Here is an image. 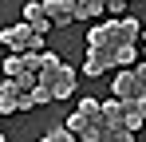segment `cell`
I'll return each instance as SVG.
<instances>
[{
  "label": "cell",
  "instance_id": "1",
  "mask_svg": "<svg viewBox=\"0 0 146 142\" xmlns=\"http://www.w3.org/2000/svg\"><path fill=\"white\" fill-rule=\"evenodd\" d=\"M138 36H142V24L134 16H122V20H107L91 28L87 36V59H83V75H103V71H115L134 63L138 55Z\"/></svg>",
  "mask_w": 146,
  "mask_h": 142
},
{
  "label": "cell",
  "instance_id": "2",
  "mask_svg": "<svg viewBox=\"0 0 146 142\" xmlns=\"http://www.w3.org/2000/svg\"><path fill=\"white\" fill-rule=\"evenodd\" d=\"M67 126H71L83 142H107V118H103V103H99V99H83V103H79V111L67 118Z\"/></svg>",
  "mask_w": 146,
  "mask_h": 142
},
{
  "label": "cell",
  "instance_id": "3",
  "mask_svg": "<svg viewBox=\"0 0 146 142\" xmlns=\"http://www.w3.org/2000/svg\"><path fill=\"white\" fill-rule=\"evenodd\" d=\"M103 118H107V138H111V130H138L146 122L138 99H115V95H111V103H103Z\"/></svg>",
  "mask_w": 146,
  "mask_h": 142
},
{
  "label": "cell",
  "instance_id": "13",
  "mask_svg": "<svg viewBox=\"0 0 146 142\" xmlns=\"http://www.w3.org/2000/svg\"><path fill=\"white\" fill-rule=\"evenodd\" d=\"M32 107H40V103H36L32 91H24V95H20V111H32Z\"/></svg>",
  "mask_w": 146,
  "mask_h": 142
},
{
  "label": "cell",
  "instance_id": "5",
  "mask_svg": "<svg viewBox=\"0 0 146 142\" xmlns=\"http://www.w3.org/2000/svg\"><path fill=\"white\" fill-rule=\"evenodd\" d=\"M0 44L24 55V51H44V36H40L32 24H12V28L0 32Z\"/></svg>",
  "mask_w": 146,
  "mask_h": 142
},
{
  "label": "cell",
  "instance_id": "10",
  "mask_svg": "<svg viewBox=\"0 0 146 142\" xmlns=\"http://www.w3.org/2000/svg\"><path fill=\"white\" fill-rule=\"evenodd\" d=\"M111 8V0H75V12H79V20H91L99 12H107Z\"/></svg>",
  "mask_w": 146,
  "mask_h": 142
},
{
  "label": "cell",
  "instance_id": "4",
  "mask_svg": "<svg viewBox=\"0 0 146 142\" xmlns=\"http://www.w3.org/2000/svg\"><path fill=\"white\" fill-rule=\"evenodd\" d=\"M40 83L48 87L55 99H67V95L75 91V71L59 59V55H51V51H44V71H40Z\"/></svg>",
  "mask_w": 146,
  "mask_h": 142
},
{
  "label": "cell",
  "instance_id": "14",
  "mask_svg": "<svg viewBox=\"0 0 146 142\" xmlns=\"http://www.w3.org/2000/svg\"><path fill=\"white\" fill-rule=\"evenodd\" d=\"M111 12H115V16H122V12H126V0H111Z\"/></svg>",
  "mask_w": 146,
  "mask_h": 142
},
{
  "label": "cell",
  "instance_id": "12",
  "mask_svg": "<svg viewBox=\"0 0 146 142\" xmlns=\"http://www.w3.org/2000/svg\"><path fill=\"white\" fill-rule=\"evenodd\" d=\"M32 95H36V103H40V107H44V103H55V95H51L44 83H40V87H32Z\"/></svg>",
  "mask_w": 146,
  "mask_h": 142
},
{
  "label": "cell",
  "instance_id": "7",
  "mask_svg": "<svg viewBox=\"0 0 146 142\" xmlns=\"http://www.w3.org/2000/svg\"><path fill=\"white\" fill-rule=\"evenodd\" d=\"M20 95H24L20 79L4 75V83H0V111H4V115H16V111H20Z\"/></svg>",
  "mask_w": 146,
  "mask_h": 142
},
{
  "label": "cell",
  "instance_id": "9",
  "mask_svg": "<svg viewBox=\"0 0 146 142\" xmlns=\"http://www.w3.org/2000/svg\"><path fill=\"white\" fill-rule=\"evenodd\" d=\"M24 24H32V28H36L40 36H48L51 28H55V24H51V16H48V8H44L40 0H32V4H24Z\"/></svg>",
  "mask_w": 146,
  "mask_h": 142
},
{
  "label": "cell",
  "instance_id": "8",
  "mask_svg": "<svg viewBox=\"0 0 146 142\" xmlns=\"http://www.w3.org/2000/svg\"><path fill=\"white\" fill-rule=\"evenodd\" d=\"M44 8H48V16L55 28H67L71 20H79V12H75V0H44Z\"/></svg>",
  "mask_w": 146,
  "mask_h": 142
},
{
  "label": "cell",
  "instance_id": "6",
  "mask_svg": "<svg viewBox=\"0 0 146 142\" xmlns=\"http://www.w3.org/2000/svg\"><path fill=\"white\" fill-rule=\"evenodd\" d=\"M111 95H115V99H146V75L138 67L134 71H115Z\"/></svg>",
  "mask_w": 146,
  "mask_h": 142
},
{
  "label": "cell",
  "instance_id": "11",
  "mask_svg": "<svg viewBox=\"0 0 146 142\" xmlns=\"http://www.w3.org/2000/svg\"><path fill=\"white\" fill-rule=\"evenodd\" d=\"M20 71H24V55H8V63H4V75H12V79H16Z\"/></svg>",
  "mask_w": 146,
  "mask_h": 142
}]
</instances>
